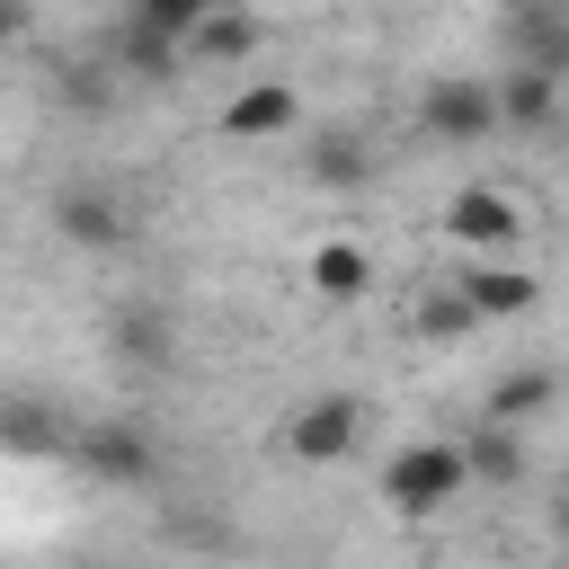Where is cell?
Listing matches in <instances>:
<instances>
[{"label":"cell","mask_w":569,"mask_h":569,"mask_svg":"<svg viewBox=\"0 0 569 569\" xmlns=\"http://www.w3.org/2000/svg\"><path fill=\"white\" fill-rule=\"evenodd\" d=\"M418 116H427L436 142H480V133H498V80H480V71H436L427 98H418Z\"/></svg>","instance_id":"6da1fadb"},{"label":"cell","mask_w":569,"mask_h":569,"mask_svg":"<svg viewBox=\"0 0 569 569\" xmlns=\"http://www.w3.org/2000/svg\"><path fill=\"white\" fill-rule=\"evenodd\" d=\"M462 480H471L462 445H409V453H391V471H382V498H391L400 516H427V507L462 498Z\"/></svg>","instance_id":"7a4b0ae2"},{"label":"cell","mask_w":569,"mask_h":569,"mask_svg":"<svg viewBox=\"0 0 569 569\" xmlns=\"http://www.w3.org/2000/svg\"><path fill=\"white\" fill-rule=\"evenodd\" d=\"M356 427H365V409H356V400H338V391H329V400H311V409H302V418H293V427H284V445H293V453H302V462H338V453H347V445H356Z\"/></svg>","instance_id":"3957f363"},{"label":"cell","mask_w":569,"mask_h":569,"mask_svg":"<svg viewBox=\"0 0 569 569\" xmlns=\"http://www.w3.org/2000/svg\"><path fill=\"white\" fill-rule=\"evenodd\" d=\"M53 222H62V240H80V249H116V240H124V213H116L98 187H62V196H53Z\"/></svg>","instance_id":"277c9868"},{"label":"cell","mask_w":569,"mask_h":569,"mask_svg":"<svg viewBox=\"0 0 569 569\" xmlns=\"http://www.w3.org/2000/svg\"><path fill=\"white\" fill-rule=\"evenodd\" d=\"M284 124H293V89L284 80H258V89H240L222 107V133L231 142H258V133H284Z\"/></svg>","instance_id":"5b68a950"},{"label":"cell","mask_w":569,"mask_h":569,"mask_svg":"<svg viewBox=\"0 0 569 569\" xmlns=\"http://www.w3.org/2000/svg\"><path fill=\"white\" fill-rule=\"evenodd\" d=\"M453 240H471V249H507V240H516V204H507L498 187H462V196H453Z\"/></svg>","instance_id":"8992f818"},{"label":"cell","mask_w":569,"mask_h":569,"mask_svg":"<svg viewBox=\"0 0 569 569\" xmlns=\"http://www.w3.org/2000/svg\"><path fill=\"white\" fill-rule=\"evenodd\" d=\"M80 462L107 471V480H151V445H142V427H89V436H80Z\"/></svg>","instance_id":"52a82bcc"},{"label":"cell","mask_w":569,"mask_h":569,"mask_svg":"<svg viewBox=\"0 0 569 569\" xmlns=\"http://www.w3.org/2000/svg\"><path fill=\"white\" fill-rule=\"evenodd\" d=\"M453 293L471 302V320H498V311H525V302H533V276H525V267H471Z\"/></svg>","instance_id":"ba28073f"},{"label":"cell","mask_w":569,"mask_h":569,"mask_svg":"<svg viewBox=\"0 0 569 569\" xmlns=\"http://www.w3.org/2000/svg\"><path fill=\"white\" fill-rule=\"evenodd\" d=\"M551 107H560V80H542V71H507V80H498V124H507V116H516V124H542Z\"/></svg>","instance_id":"9c48e42d"},{"label":"cell","mask_w":569,"mask_h":569,"mask_svg":"<svg viewBox=\"0 0 569 569\" xmlns=\"http://www.w3.org/2000/svg\"><path fill=\"white\" fill-rule=\"evenodd\" d=\"M365 276H373V267H365V249H347V240H329V249L311 258V284H320V293H338V302H347V293H365Z\"/></svg>","instance_id":"30bf717a"},{"label":"cell","mask_w":569,"mask_h":569,"mask_svg":"<svg viewBox=\"0 0 569 569\" xmlns=\"http://www.w3.org/2000/svg\"><path fill=\"white\" fill-rule=\"evenodd\" d=\"M462 462H471V471H489V480H516V471H525V445H516V436L489 418V427L462 445Z\"/></svg>","instance_id":"8fae6325"},{"label":"cell","mask_w":569,"mask_h":569,"mask_svg":"<svg viewBox=\"0 0 569 569\" xmlns=\"http://www.w3.org/2000/svg\"><path fill=\"white\" fill-rule=\"evenodd\" d=\"M0 445H18V453H53V418H44L36 400H9V409H0Z\"/></svg>","instance_id":"7c38bea8"},{"label":"cell","mask_w":569,"mask_h":569,"mask_svg":"<svg viewBox=\"0 0 569 569\" xmlns=\"http://www.w3.org/2000/svg\"><path fill=\"white\" fill-rule=\"evenodd\" d=\"M142 36H160V44H178V36H196L204 27V0H142V18H133Z\"/></svg>","instance_id":"4fadbf2b"},{"label":"cell","mask_w":569,"mask_h":569,"mask_svg":"<svg viewBox=\"0 0 569 569\" xmlns=\"http://www.w3.org/2000/svg\"><path fill=\"white\" fill-rule=\"evenodd\" d=\"M249 44V18L240 9H204V27L187 36V53H240Z\"/></svg>","instance_id":"5bb4252c"},{"label":"cell","mask_w":569,"mask_h":569,"mask_svg":"<svg viewBox=\"0 0 569 569\" xmlns=\"http://www.w3.org/2000/svg\"><path fill=\"white\" fill-rule=\"evenodd\" d=\"M542 400H551V373H516V382H498L489 418H498V427H516V418H525V409H542Z\"/></svg>","instance_id":"9a60e30c"},{"label":"cell","mask_w":569,"mask_h":569,"mask_svg":"<svg viewBox=\"0 0 569 569\" xmlns=\"http://www.w3.org/2000/svg\"><path fill=\"white\" fill-rule=\"evenodd\" d=\"M311 169H320L329 187H356V178H365V151H356L347 133H320V151H311Z\"/></svg>","instance_id":"2e32d148"},{"label":"cell","mask_w":569,"mask_h":569,"mask_svg":"<svg viewBox=\"0 0 569 569\" xmlns=\"http://www.w3.org/2000/svg\"><path fill=\"white\" fill-rule=\"evenodd\" d=\"M418 329H427V338H453V329H471V302H462V293H436V302L418 311Z\"/></svg>","instance_id":"e0dca14e"},{"label":"cell","mask_w":569,"mask_h":569,"mask_svg":"<svg viewBox=\"0 0 569 569\" xmlns=\"http://www.w3.org/2000/svg\"><path fill=\"white\" fill-rule=\"evenodd\" d=\"M204 9H240V18H249V9H267V0H204Z\"/></svg>","instance_id":"ac0fdd59"},{"label":"cell","mask_w":569,"mask_h":569,"mask_svg":"<svg viewBox=\"0 0 569 569\" xmlns=\"http://www.w3.org/2000/svg\"><path fill=\"white\" fill-rule=\"evenodd\" d=\"M9 27H18V9H9V0H0V44H9Z\"/></svg>","instance_id":"d6986e66"},{"label":"cell","mask_w":569,"mask_h":569,"mask_svg":"<svg viewBox=\"0 0 569 569\" xmlns=\"http://www.w3.org/2000/svg\"><path fill=\"white\" fill-rule=\"evenodd\" d=\"M507 9H533V0H507Z\"/></svg>","instance_id":"ffe728a7"}]
</instances>
